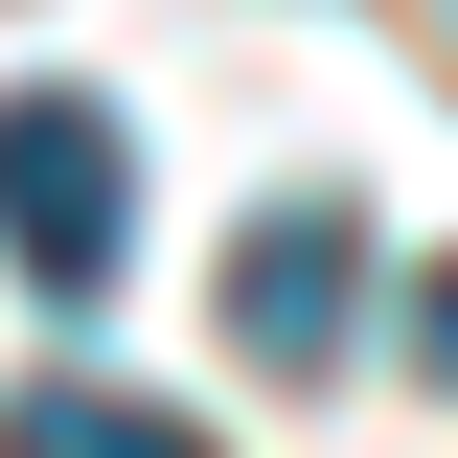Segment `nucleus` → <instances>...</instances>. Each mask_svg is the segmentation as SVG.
Segmentation results:
<instances>
[{"label": "nucleus", "instance_id": "nucleus-1", "mask_svg": "<svg viewBox=\"0 0 458 458\" xmlns=\"http://www.w3.org/2000/svg\"><path fill=\"white\" fill-rule=\"evenodd\" d=\"M0 252L47 298H92L114 252H138V138H114L92 92H0Z\"/></svg>", "mask_w": 458, "mask_h": 458}, {"label": "nucleus", "instance_id": "nucleus-2", "mask_svg": "<svg viewBox=\"0 0 458 458\" xmlns=\"http://www.w3.org/2000/svg\"><path fill=\"white\" fill-rule=\"evenodd\" d=\"M344 321H367V207H252L229 229V344L252 367H344Z\"/></svg>", "mask_w": 458, "mask_h": 458}, {"label": "nucleus", "instance_id": "nucleus-3", "mask_svg": "<svg viewBox=\"0 0 458 458\" xmlns=\"http://www.w3.org/2000/svg\"><path fill=\"white\" fill-rule=\"evenodd\" d=\"M0 458H207V436H183L161 390H69L47 367V390H0Z\"/></svg>", "mask_w": 458, "mask_h": 458}, {"label": "nucleus", "instance_id": "nucleus-4", "mask_svg": "<svg viewBox=\"0 0 458 458\" xmlns=\"http://www.w3.org/2000/svg\"><path fill=\"white\" fill-rule=\"evenodd\" d=\"M412 367H436V390H458V252H436V298H412Z\"/></svg>", "mask_w": 458, "mask_h": 458}]
</instances>
